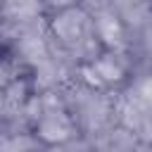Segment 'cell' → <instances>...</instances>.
<instances>
[{
    "instance_id": "obj_1",
    "label": "cell",
    "mask_w": 152,
    "mask_h": 152,
    "mask_svg": "<svg viewBox=\"0 0 152 152\" xmlns=\"http://www.w3.org/2000/svg\"><path fill=\"white\" fill-rule=\"evenodd\" d=\"M38 135H40L45 142H62V140H66V138L71 135V126H69V121H66L62 114L52 112V114H48V116L43 119Z\"/></svg>"
},
{
    "instance_id": "obj_2",
    "label": "cell",
    "mask_w": 152,
    "mask_h": 152,
    "mask_svg": "<svg viewBox=\"0 0 152 152\" xmlns=\"http://www.w3.org/2000/svg\"><path fill=\"white\" fill-rule=\"evenodd\" d=\"M95 74L100 76V81L104 83V81H121V76H124V69H121V64L119 62H114L112 57H102V59H97L95 62Z\"/></svg>"
},
{
    "instance_id": "obj_3",
    "label": "cell",
    "mask_w": 152,
    "mask_h": 152,
    "mask_svg": "<svg viewBox=\"0 0 152 152\" xmlns=\"http://www.w3.org/2000/svg\"><path fill=\"white\" fill-rule=\"evenodd\" d=\"M97 26H100V33H102V38H104L107 43L119 40V36H121V26H119L116 19H112V17H102Z\"/></svg>"
},
{
    "instance_id": "obj_4",
    "label": "cell",
    "mask_w": 152,
    "mask_h": 152,
    "mask_svg": "<svg viewBox=\"0 0 152 152\" xmlns=\"http://www.w3.org/2000/svg\"><path fill=\"white\" fill-rule=\"evenodd\" d=\"M12 81V66L7 62H0V90Z\"/></svg>"
}]
</instances>
